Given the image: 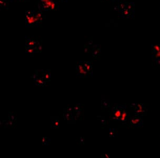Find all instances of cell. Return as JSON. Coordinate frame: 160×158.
Listing matches in <instances>:
<instances>
[{
	"mask_svg": "<svg viewBox=\"0 0 160 158\" xmlns=\"http://www.w3.org/2000/svg\"><path fill=\"white\" fill-rule=\"evenodd\" d=\"M34 51V49H30L29 50H27V52L29 53H32V52H33Z\"/></svg>",
	"mask_w": 160,
	"mask_h": 158,
	"instance_id": "8fae6325",
	"label": "cell"
},
{
	"mask_svg": "<svg viewBox=\"0 0 160 158\" xmlns=\"http://www.w3.org/2000/svg\"><path fill=\"white\" fill-rule=\"evenodd\" d=\"M157 64L160 65V59L158 60V62H157Z\"/></svg>",
	"mask_w": 160,
	"mask_h": 158,
	"instance_id": "4fadbf2b",
	"label": "cell"
},
{
	"mask_svg": "<svg viewBox=\"0 0 160 158\" xmlns=\"http://www.w3.org/2000/svg\"><path fill=\"white\" fill-rule=\"evenodd\" d=\"M156 57H160V51L158 52L156 54Z\"/></svg>",
	"mask_w": 160,
	"mask_h": 158,
	"instance_id": "7c38bea8",
	"label": "cell"
},
{
	"mask_svg": "<svg viewBox=\"0 0 160 158\" xmlns=\"http://www.w3.org/2000/svg\"><path fill=\"white\" fill-rule=\"evenodd\" d=\"M35 43H36V42L34 41L30 40L29 41H28L27 42V45L30 46H33V45H35Z\"/></svg>",
	"mask_w": 160,
	"mask_h": 158,
	"instance_id": "52a82bcc",
	"label": "cell"
},
{
	"mask_svg": "<svg viewBox=\"0 0 160 158\" xmlns=\"http://www.w3.org/2000/svg\"><path fill=\"white\" fill-rule=\"evenodd\" d=\"M154 49L157 52L160 51V47L159 46H157V45H155V46H154Z\"/></svg>",
	"mask_w": 160,
	"mask_h": 158,
	"instance_id": "30bf717a",
	"label": "cell"
},
{
	"mask_svg": "<svg viewBox=\"0 0 160 158\" xmlns=\"http://www.w3.org/2000/svg\"><path fill=\"white\" fill-rule=\"evenodd\" d=\"M126 112L125 111H124L121 114V120L122 121H124L126 120Z\"/></svg>",
	"mask_w": 160,
	"mask_h": 158,
	"instance_id": "8992f818",
	"label": "cell"
},
{
	"mask_svg": "<svg viewBox=\"0 0 160 158\" xmlns=\"http://www.w3.org/2000/svg\"><path fill=\"white\" fill-rule=\"evenodd\" d=\"M121 111H120V110H117L115 112V114H114V116H115L116 118H119L120 116H121Z\"/></svg>",
	"mask_w": 160,
	"mask_h": 158,
	"instance_id": "ba28073f",
	"label": "cell"
},
{
	"mask_svg": "<svg viewBox=\"0 0 160 158\" xmlns=\"http://www.w3.org/2000/svg\"><path fill=\"white\" fill-rule=\"evenodd\" d=\"M42 16L40 12L28 11L25 14V20L28 25H35L40 22Z\"/></svg>",
	"mask_w": 160,
	"mask_h": 158,
	"instance_id": "6da1fadb",
	"label": "cell"
},
{
	"mask_svg": "<svg viewBox=\"0 0 160 158\" xmlns=\"http://www.w3.org/2000/svg\"><path fill=\"white\" fill-rule=\"evenodd\" d=\"M8 2L7 0H1L0 1V6L1 8H5L8 5Z\"/></svg>",
	"mask_w": 160,
	"mask_h": 158,
	"instance_id": "5b68a950",
	"label": "cell"
},
{
	"mask_svg": "<svg viewBox=\"0 0 160 158\" xmlns=\"http://www.w3.org/2000/svg\"><path fill=\"white\" fill-rule=\"evenodd\" d=\"M141 122V119L140 117H135L132 119L131 123L133 125H137Z\"/></svg>",
	"mask_w": 160,
	"mask_h": 158,
	"instance_id": "3957f363",
	"label": "cell"
},
{
	"mask_svg": "<svg viewBox=\"0 0 160 158\" xmlns=\"http://www.w3.org/2000/svg\"><path fill=\"white\" fill-rule=\"evenodd\" d=\"M16 1H21V0H16Z\"/></svg>",
	"mask_w": 160,
	"mask_h": 158,
	"instance_id": "5bb4252c",
	"label": "cell"
},
{
	"mask_svg": "<svg viewBox=\"0 0 160 158\" xmlns=\"http://www.w3.org/2000/svg\"><path fill=\"white\" fill-rule=\"evenodd\" d=\"M135 112L137 113H141L143 112V108L141 104H138L136 108Z\"/></svg>",
	"mask_w": 160,
	"mask_h": 158,
	"instance_id": "277c9868",
	"label": "cell"
},
{
	"mask_svg": "<svg viewBox=\"0 0 160 158\" xmlns=\"http://www.w3.org/2000/svg\"><path fill=\"white\" fill-rule=\"evenodd\" d=\"M79 69H80V72L81 73H86V72L84 71L83 70V68H82V66H79Z\"/></svg>",
	"mask_w": 160,
	"mask_h": 158,
	"instance_id": "9c48e42d",
	"label": "cell"
},
{
	"mask_svg": "<svg viewBox=\"0 0 160 158\" xmlns=\"http://www.w3.org/2000/svg\"><path fill=\"white\" fill-rule=\"evenodd\" d=\"M40 5L44 10L53 9L55 7V3L52 0H41Z\"/></svg>",
	"mask_w": 160,
	"mask_h": 158,
	"instance_id": "7a4b0ae2",
	"label": "cell"
}]
</instances>
